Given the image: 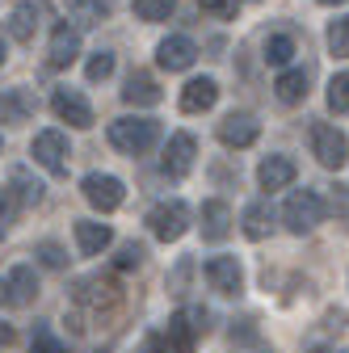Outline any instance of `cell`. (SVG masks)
<instances>
[{"label": "cell", "mask_w": 349, "mask_h": 353, "mask_svg": "<svg viewBox=\"0 0 349 353\" xmlns=\"http://www.w3.org/2000/svg\"><path fill=\"white\" fill-rule=\"evenodd\" d=\"M215 101H219V84H215L210 76L190 80V84L181 88V110H186V114H202V110H210Z\"/></svg>", "instance_id": "2e32d148"}, {"label": "cell", "mask_w": 349, "mask_h": 353, "mask_svg": "<svg viewBox=\"0 0 349 353\" xmlns=\"http://www.w3.org/2000/svg\"><path fill=\"white\" fill-rule=\"evenodd\" d=\"M80 194H84V202L97 206V210H118L126 202V185L118 181V176H110V172H89L80 181Z\"/></svg>", "instance_id": "8992f818"}, {"label": "cell", "mask_w": 349, "mask_h": 353, "mask_svg": "<svg viewBox=\"0 0 349 353\" xmlns=\"http://www.w3.org/2000/svg\"><path fill=\"white\" fill-rule=\"evenodd\" d=\"M13 181L21 185V202H26V206H38V202H42V185L30 181V172H26V168H13Z\"/></svg>", "instance_id": "1f68e13d"}, {"label": "cell", "mask_w": 349, "mask_h": 353, "mask_svg": "<svg viewBox=\"0 0 349 353\" xmlns=\"http://www.w3.org/2000/svg\"><path fill=\"white\" fill-rule=\"evenodd\" d=\"M30 353H68V349H63V341H59L47 324H38V328L30 332Z\"/></svg>", "instance_id": "4316f807"}, {"label": "cell", "mask_w": 349, "mask_h": 353, "mask_svg": "<svg viewBox=\"0 0 349 353\" xmlns=\"http://www.w3.org/2000/svg\"><path fill=\"white\" fill-rule=\"evenodd\" d=\"M274 93H278V101H286V105H299L303 97H308V72L286 68V72L274 80Z\"/></svg>", "instance_id": "ffe728a7"}, {"label": "cell", "mask_w": 349, "mask_h": 353, "mask_svg": "<svg viewBox=\"0 0 349 353\" xmlns=\"http://www.w3.org/2000/svg\"><path fill=\"white\" fill-rule=\"evenodd\" d=\"M34 256L47 265V270H63V265H68V252H63L59 244H51V240H42V244L34 248Z\"/></svg>", "instance_id": "f546056e"}, {"label": "cell", "mask_w": 349, "mask_h": 353, "mask_svg": "<svg viewBox=\"0 0 349 353\" xmlns=\"http://www.w3.org/2000/svg\"><path fill=\"white\" fill-rule=\"evenodd\" d=\"M143 256H148V248L130 240V244H122V248H118V261H114V265H118V270H139Z\"/></svg>", "instance_id": "4dcf8cb0"}, {"label": "cell", "mask_w": 349, "mask_h": 353, "mask_svg": "<svg viewBox=\"0 0 349 353\" xmlns=\"http://www.w3.org/2000/svg\"><path fill=\"white\" fill-rule=\"evenodd\" d=\"M122 101H126V105H160L164 93H160V84H156L148 72H130V80H126V88H122Z\"/></svg>", "instance_id": "e0dca14e"}, {"label": "cell", "mask_w": 349, "mask_h": 353, "mask_svg": "<svg viewBox=\"0 0 349 353\" xmlns=\"http://www.w3.org/2000/svg\"><path fill=\"white\" fill-rule=\"evenodd\" d=\"M34 299H38V278H34L30 265H17V270L9 274V303L13 307H26Z\"/></svg>", "instance_id": "d6986e66"}, {"label": "cell", "mask_w": 349, "mask_h": 353, "mask_svg": "<svg viewBox=\"0 0 349 353\" xmlns=\"http://www.w3.org/2000/svg\"><path fill=\"white\" fill-rule=\"evenodd\" d=\"M106 0H68V17L80 26H101L106 21Z\"/></svg>", "instance_id": "603a6c76"}, {"label": "cell", "mask_w": 349, "mask_h": 353, "mask_svg": "<svg viewBox=\"0 0 349 353\" xmlns=\"http://www.w3.org/2000/svg\"><path fill=\"white\" fill-rule=\"evenodd\" d=\"M282 223L295 232V236H308L324 223V198L316 190H295L282 206Z\"/></svg>", "instance_id": "7a4b0ae2"}, {"label": "cell", "mask_w": 349, "mask_h": 353, "mask_svg": "<svg viewBox=\"0 0 349 353\" xmlns=\"http://www.w3.org/2000/svg\"><path fill=\"white\" fill-rule=\"evenodd\" d=\"M76 244L84 256H97L114 244V232H110V223H97V219H76Z\"/></svg>", "instance_id": "9a60e30c"}, {"label": "cell", "mask_w": 349, "mask_h": 353, "mask_svg": "<svg viewBox=\"0 0 349 353\" xmlns=\"http://www.w3.org/2000/svg\"><path fill=\"white\" fill-rule=\"evenodd\" d=\"M139 353H168V341H164V336H156V332H148V336H143V345H139Z\"/></svg>", "instance_id": "e575fe53"}, {"label": "cell", "mask_w": 349, "mask_h": 353, "mask_svg": "<svg viewBox=\"0 0 349 353\" xmlns=\"http://www.w3.org/2000/svg\"><path fill=\"white\" fill-rule=\"evenodd\" d=\"M51 110H55V118H59V122H68V126H76V130L93 126V105L84 101V97L76 93V88H55Z\"/></svg>", "instance_id": "ba28073f"}, {"label": "cell", "mask_w": 349, "mask_h": 353, "mask_svg": "<svg viewBox=\"0 0 349 353\" xmlns=\"http://www.w3.org/2000/svg\"><path fill=\"white\" fill-rule=\"evenodd\" d=\"M34 114V97L26 93V88H13V93L0 97V118L5 122H26Z\"/></svg>", "instance_id": "7402d4cb"}, {"label": "cell", "mask_w": 349, "mask_h": 353, "mask_svg": "<svg viewBox=\"0 0 349 353\" xmlns=\"http://www.w3.org/2000/svg\"><path fill=\"white\" fill-rule=\"evenodd\" d=\"M177 0H135V17L139 21H168Z\"/></svg>", "instance_id": "484cf974"}, {"label": "cell", "mask_w": 349, "mask_h": 353, "mask_svg": "<svg viewBox=\"0 0 349 353\" xmlns=\"http://www.w3.org/2000/svg\"><path fill=\"white\" fill-rule=\"evenodd\" d=\"M270 228H274V210H270V202H252V206H244V236H248V240H266Z\"/></svg>", "instance_id": "44dd1931"}, {"label": "cell", "mask_w": 349, "mask_h": 353, "mask_svg": "<svg viewBox=\"0 0 349 353\" xmlns=\"http://www.w3.org/2000/svg\"><path fill=\"white\" fill-rule=\"evenodd\" d=\"M148 228H152V236L156 240H164V244H172V240H181L186 232H190V206L186 202H160V206H152V214H148Z\"/></svg>", "instance_id": "3957f363"}, {"label": "cell", "mask_w": 349, "mask_h": 353, "mask_svg": "<svg viewBox=\"0 0 349 353\" xmlns=\"http://www.w3.org/2000/svg\"><path fill=\"white\" fill-rule=\"evenodd\" d=\"M312 156L324 164V168H345L349 164V139L332 122H316L312 126Z\"/></svg>", "instance_id": "277c9868"}, {"label": "cell", "mask_w": 349, "mask_h": 353, "mask_svg": "<svg viewBox=\"0 0 349 353\" xmlns=\"http://www.w3.org/2000/svg\"><path fill=\"white\" fill-rule=\"evenodd\" d=\"M257 135H261V122H257L252 114H228V118L219 122V139H223L228 148H252Z\"/></svg>", "instance_id": "4fadbf2b"}, {"label": "cell", "mask_w": 349, "mask_h": 353, "mask_svg": "<svg viewBox=\"0 0 349 353\" xmlns=\"http://www.w3.org/2000/svg\"><path fill=\"white\" fill-rule=\"evenodd\" d=\"M328 110L349 114V72H341V76L328 80Z\"/></svg>", "instance_id": "83f0119b"}, {"label": "cell", "mask_w": 349, "mask_h": 353, "mask_svg": "<svg viewBox=\"0 0 349 353\" xmlns=\"http://www.w3.org/2000/svg\"><path fill=\"white\" fill-rule=\"evenodd\" d=\"M299 176V164L290 160V156H266L261 160V168H257V181H261V190H286L290 181Z\"/></svg>", "instance_id": "7c38bea8"}, {"label": "cell", "mask_w": 349, "mask_h": 353, "mask_svg": "<svg viewBox=\"0 0 349 353\" xmlns=\"http://www.w3.org/2000/svg\"><path fill=\"white\" fill-rule=\"evenodd\" d=\"M206 282H210V290H219V294H240L244 290L240 261L236 256H210L206 261Z\"/></svg>", "instance_id": "9c48e42d"}, {"label": "cell", "mask_w": 349, "mask_h": 353, "mask_svg": "<svg viewBox=\"0 0 349 353\" xmlns=\"http://www.w3.org/2000/svg\"><path fill=\"white\" fill-rule=\"evenodd\" d=\"M156 139H160L156 118H118V122H110V143L122 156H143V152L156 148Z\"/></svg>", "instance_id": "6da1fadb"}, {"label": "cell", "mask_w": 349, "mask_h": 353, "mask_svg": "<svg viewBox=\"0 0 349 353\" xmlns=\"http://www.w3.org/2000/svg\"><path fill=\"white\" fill-rule=\"evenodd\" d=\"M0 303H9V278H0Z\"/></svg>", "instance_id": "8d00e7d4"}, {"label": "cell", "mask_w": 349, "mask_h": 353, "mask_svg": "<svg viewBox=\"0 0 349 353\" xmlns=\"http://www.w3.org/2000/svg\"><path fill=\"white\" fill-rule=\"evenodd\" d=\"M194 156H198L194 135L177 130V135L168 139V148H164V172H168V176H186V172L194 168Z\"/></svg>", "instance_id": "8fae6325"}, {"label": "cell", "mask_w": 349, "mask_h": 353, "mask_svg": "<svg viewBox=\"0 0 349 353\" xmlns=\"http://www.w3.org/2000/svg\"><path fill=\"white\" fill-rule=\"evenodd\" d=\"M328 51L341 55V59H349V17H337L328 26Z\"/></svg>", "instance_id": "f1b7e54d"}, {"label": "cell", "mask_w": 349, "mask_h": 353, "mask_svg": "<svg viewBox=\"0 0 349 353\" xmlns=\"http://www.w3.org/2000/svg\"><path fill=\"white\" fill-rule=\"evenodd\" d=\"M84 76H89V80H106V76H114V55H110V51H97V55L89 59V68H84Z\"/></svg>", "instance_id": "d6a6232c"}, {"label": "cell", "mask_w": 349, "mask_h": 353, "mask_svg": "<svg viewBox=\"0 0 349 353\" xmlns=\"http://www.w3.org/2000/svg\"><path fill=\"white\" fill-rule=\"evenodd\" d=\"M30 152H34V160L47 172H55V176L68 172V135H63V130H42V135H34Z\"/></svg>", "instance_id": "52a82bcc"}, {"label": "cell", "mask_w": 349, "mask_h": 353, "mask_svg": "<svg viewBox=\"0 0 349 353\" xmlns=\"http://www.w3.org/2000/svg\"><path fill=\"white\" fill-rule=\"evenodd\" d=\"M320 5H345V0H320Z\"/></svg>", "instance_id": "74e56055"}, {"label": "cell", "mask_w": 349, "mask_h": 353, "mask_svg": "<svg viewBox=\"0 0 349 353\" xmlns=\"http://www.w3.org/2000/svg\"><path fill=\"white\" fill-rule=\"evenodd\" d=\"M80 55V34L72 26H59L51 34V68H72Z\"/></svg>", "instance_id": "ac0fdd59"}, {"label": "cell", "mask_w": 349, "mask_h": 353, "mask_svg": "<svg viewBox=\"0 0 349 353\" xmlns=\"http://www.w3.org/2000/svg\"><path fill=\"white\" fill-rule=\"evenodd\" d=\"M228 236H232V210H228V202H219V198L202 202V240L219 244Z\"/></svg>", "instance_id": "5bb4252c"}, {"label": "cell", "mask_w": 349, "mask_h": 353, "mask_svg": "<svg viewBox=\"0 0 349 353\" xmlns=\"http://www.w3.org/2000/svg\"><path fill=\"white\" fill-rule=\"evenodd\" d=\"M198 332H206V312L202 307H186V312L168 316V349L172 353H194Z\"/></svg>", "instance_id": "5b68a950"}, {"label": "cell", "mask_w": 349, "mask_h": 353, "mask_svg": "<svg viewBox=\"0 0 349 353\" xmlns=\"http://www.w3.org/2000/svg\"><path fill=\"white\" fill-rule=\"evenodd\" d=\"M34 30H38V9H34V5L13 9V17H9V34H13L17 42H30V38H34Z\"/></svg>", "instance_id": "d4e9b609"}, {"label": "cell", "mask_w": 349, "mask_h": 353, "mask_svg": "<svg viewBox=\"0 0 349 353\" xmlns=\"http://www.w3.org/2000/svg\"><path fill=\"white\" fill-rule=\"evenodd\" d=\"M198 5H202V13H210V17H236L240 13V0H198Z\"/></svg>", "instance_id": "836d02e7"}, {"label": "cell", "mask_w": 349, "mask_h": 353, "mask_svg": "<svg viewBox=\"0 0 349 353\" xmlns=\"http://www.w3.org/2000/svg\"><path fill=\"white\" fill-rule=\"evenodd\" d=\"M93 353H110V349H93Z\"/></svg>", "instance_id": "60d3db41"}, {"label": "cell", "mask_w": 349, "mask_h": 353, "mask_svg": "<svg viewBox=\"0 0 349 353\" xmlns=\"http://www.w3.org/2000/svg\"><path fill=\"white\" fill-rule=\"evenodd\" d=\"M13 336H17V332H13L9 324H0V349H5V345H13Z\"/></svg>", "instance_id": "d590c367"}, {"label": "cell", "mask_w": 349, "mask_h": 353, "mask_svg": "<svg viewBox=\"0 0 349 353\" xmlns=\"http://www.w3.org/2000/svg\"><path fill=\"white\" fill-rule=\"evenodd\" d=\"M0 63H5V42H0Z\"/></svg>", "instance_id": "f35d334b"}, {"label": "cell", "mask_w": 349, "mask_h": 353, "mask_svg": "<svg viewBox=\"0 0 349 353\" xmlns=\"http://www.w3.org/2000/svg\"><path fill=\"white\" fill-rule=\"evenodd\" d=\"M295 59V38L290 34H270L266 38V63L270 68H286Z\"/></svg>", "instance_id": "cb8c5ba5"}, {"label": "cell", "mask_w": 349, "mask_h": 353, "mask_svg": "<svg viewBox=\"0 0 349 353\" xmlns=\"http://www.w3.org/2000/svg\"><path fill=\"white\" fill-rule=\"evenodd\" d=\"M312 353H337V349H312Z\"/></svg>", "instance_id": "ab89813d"}, {"label": "cell", "mask_w": 349, "mask_h": 353, "mask_svg": "<svg viewBox=\"0 0 349 353\" xmlns=\"http://www.w3.org/2000/svg\"><path fill=\"white\" fill-rule=\"evenodd\" d=\"M156 59H160V68H168V72H186V68H194L198 47H194V38H186V34H168L160 47H156Z\"/></svg>", "instance_id": "30bf717a"}]
</instances>
